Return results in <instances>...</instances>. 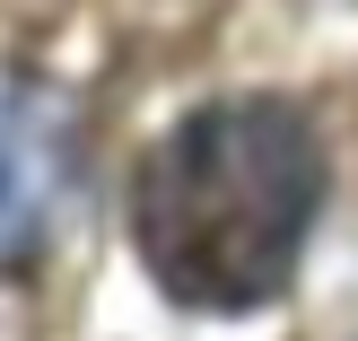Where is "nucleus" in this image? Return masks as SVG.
I'll list each match as a JSON object with an SVG mask.
<instances>
[{
  "label": "nucleus",
  "mask_w": 358,
  "mask_h": 341,
  "mask_svg": "<svg viewBox=\"0 0 358 341\" xmlns=\"http://www.w3.org/2000/svg\"><path fill=\"white\" fill-rule=\"evenodd\" d=\"M324 210V140L280 97H227L184 114L131 184V237L175 307L245 315L289 289Z\"/></svg>",
  "instance_id": "nucleus-1"
},
{
  "label": "nucleus",
  "mask_w": 358,
  "mask_h": 341,
  "mask_svg": "<svg viewBox=\"0 0 358 341\" xmlns=\"http://www.w3.org/2000/svg\"><path fill=\"white\" fill-rule=\"evenodd\" d=\"M79 193V114L52 79L0 62V272H27Z\"/></svg>",
  "instance_id": "nucleus-2"
}]
</instances>
